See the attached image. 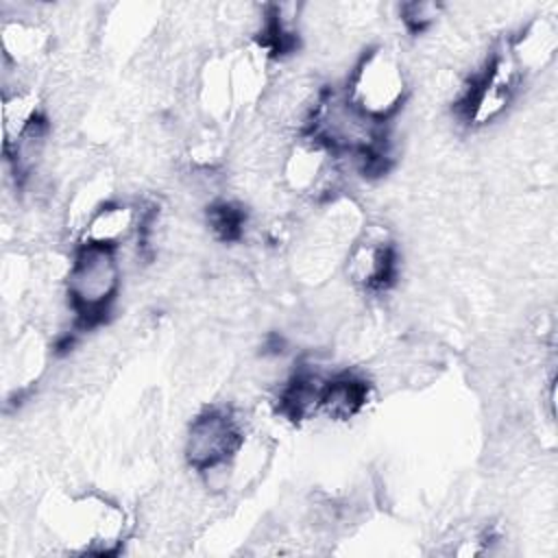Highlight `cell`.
Listing matches in <instances>:
<instances>
[{"label": "cell", "mask_w": 558, "mask_h": 558, "mask_svg": "<svg viewBox=\"0 0 558 558\" xmlns=\"http://www.w3.org/2000/svg\"><path fill=\"white\" fill-rule=\"evenodd\" d=\"M364 227V211L353 198L333 194L318 201L292 242L294 277L305 286L327 283L342 268L347 251Z\"/></svg>", "instance_id": "obj_1"}, {"label": "cell", "mask_w": 558, "mask_h": 558, "mask_svg": "<svg viewBox=\"0 0 558 558\" xmlns=\"http://www.w3.org/2000/svg\"><path fill=\"white\" fill-rule=\"evenodd\" d=\"M48 525L68 551L109 556L124 543L129 517L118 501L98 493H83L54 504Z\"/></svg>", "instance_id": "obj_3"}, {"label": "cell", "mask_w": 558, "mask_h": 558, "mask_svg": "<svg viewBox=\"0 0 558 558\" xmlns=\"http://www.w3.org/2000/svg\"><path fill=\"white\" fill-rule=\"evenodd\" d=\"M301 133L320 142L338 159H351L362 170H375L384 161V124L355 109L344 92L320 89Z\"/></svg>", "instance_id": "obj_2"}, {"label": "cell", "mask_w": 558, "mask_h": 558, "mask_svg": "<svg viewBox=\"0 0 558 558\" xmlns=\"http://www.w3.org/2000/svg\"><path fill=\"white\" fill-rule=\"evenodd\" d=\"M279 177L288 192L318 203L333 196L340 177L338 157L307 133H299L281 155Z\"/></svg>", "instance_id": "obj_6"}, {"label": "cell", "mask_w": 558, "mask_h": 558, "mask_svg": "<svg viewBox=\"0 0 558 558\" xmlns=\"http://www.w3.org/2000/svg\"><path fill=\"white\" fill-rule=\"evenodd\" d=\"M508 52L525 78L547 70L558 52V22L551 15H536L527 20L514 37L506 41Z\"/></svg>", "instance_id": "obj_11"}, {"label": "cell", "mask_w": 558, "mask_h": 558, "mask_svg": "<svg viewBox=\"0 0 558 558\" xmlns=\"http://www.w3.org/2000/svg\"><path fill=\"white\" fill-rule=\"evenodd\" d=\"M246 436L242 421L227 408H209L196 414L185 434V460L187 464L205 473L231 460Z\"/></svg>", "instance_id": "obj_7"}, {"label": "cell", "mask_w": 558, "mask_h": 558, "mask_svg": "<svg viewBox=\"0 0 558 558\" xmlns=\"http://www.w3.org/2000/svg\"><path fill=\"white\" fill-rule=\"evenodd\" d=\"M146 216L144 209L135 203L126 201H109L105 203L81 229L76 242L85 246H102L118 251L133 235L144 231Z\"/></svg>", "instance_id": "obj_10"}, {"label": "cell", "mask_w": 558, "mask_h": 558, "mask_svg": "<svg viewBox=\"0 0 558 558\" xmlns=\"http://www.w3.org/2000/svg\"><path fill=\"white\" fill-rule=\"evenodd\" d=\"M109 201H113V174L107 168L89 170L70 187L63 209L65 229L78 238L85 222Z\"/></svg>", "instance_id": "obj_14"}, {"label": "cell", "mask_w": 558, "mask_h": 558, "mask_svg": "<svg viewBox=\"0 0 558 558\" xmlns=\"http://www.w3.org/2000/svg\"><path fill=\"white\" fill-rule=\"evenodd\" d=\"M368 399V384L366 379L353 373H340L327 377L323 399H320V414L329 421H349L357 416Z\"/></svg>", "instance_id": "obj_15"}, {"label": "cell", "mask_w": 558, "mask_h": 558, "mask_svg": "<svg viewBox=\"0 0 558 558\" xmlns=\"http://www.w3.org/2000/svg\"><path fill=\"white\" fill-rule=\"evenodd\" d=\"M48 357H50V349L44 333L35 327H24L17 333L15 344L9 349L4 357L7 388H13L20 392L31 384H35L44 375L48 366Z\"/></svg>", "instance_id": "obj_13"}, {"label": "cell", "mask_w": 558, "mask_h": 558, "mask_svg": "<svg viewBox=\"0 0 558 558\" xmlns=\"http://www.w3.org/2000/svg\"><path fill=\"white\" fill-rule=\"evenodd\" d=\"M395 268L397 257L388 235L377 227H364L347 251L340 270L351 286L373 292L386 288L392 281Z\"/></svg>", "instance_id": "obj_8"}, {"label": "cell", "mask_w": 558, "mask_h": 558, "mask_svg": "<svg viewBox=\"0 0 558 558\" xmlns=\"http://www.w3.org/2000/svg\"><path fill=\"white\" fill-rule=\"evenodd\" d=\"M194 100L207 124L220 126L240 116L233 96L229 52H216L201 63L194 78Z\"/></svg>", "instance_id": "obj_9"}, {"label": "cell", "mask_w": 558, "mask_h": 558, "mask_svg": "<svg viewBox=\"0 0 558 558\" xmlns=\"http://www.w3.org/2000/svg\"><path fill=\"white\" fill-rule=\"evenodd\" d=\"M122 283L118 251L78 244L65 272V294L72 312L85 320H98L116 301Z\"/></svg>", "instance_id": "obj_5"}, {"label": "cell", "mask_w": 558, "mask_h": 558, "mask_svg": "<svg viewBox=\"0 0 558 558\" xmlns=\"http://www.w3.org/2000/svg\"><path fill=\"white\" fill-rule=\"evenodd\" d=\"M41 118H44L41 98L33 87L24 85V87L7 89L2 98L4 148L13 146Z\"/></svg>", "instance_id": "obj_16"}, {"label": "cell", "mask_w": 558, "mask_h": 558, "mask_svg": "<svg viewBox=\"0 0 558 558\" xmlns=\"http://www.w3.org/2000/svg\"><path fill=\"white\" fill-rule=\"evenodd\" d=\"M445 7L440 2H432V0H414V2H405L399 7V20L403 22V26L418 35L429 31L432 26H436V22L442 17Z\"/></svg>", "instance_id": "obj_17"}, {"label": "cell", "mask_w": 558, "mask_h": 558, "mask_svg": "<svg viewBox=\"0 0 558 558\" xmlns=\"http://www.w3.org/2000/svg\"><path fill=\"white\" fill-rule=\"evenodd\" d=\"M347 100L371 120L386 124L403 107L410 78L401 54L390 46H373L353 63L347 85Z\"/></svg>", "instance_id": "obj_4"}, {"label": "cell", "mask_w": 558, "mask_h": 558, "mask_svg": "<svg viewBox=\"0 0 558 558\" xmlns=\"http://www.w3.org/2000/svg\"><path fill=\"white\" fill-rule=\"evenodd\" d=\"M0 48L4 68L24 72L48 54L50 33L39 20L31 15L4 17L0 24Z\"/></svg>", "instance_id": "obj_12"}]
</instances>
